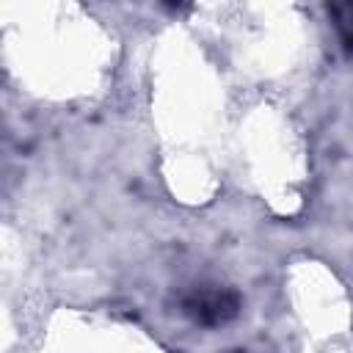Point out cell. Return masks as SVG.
Wrapping results in <instances>:
<instances>
[{"instance_id": "7a4b0ae2", "label": "cell", "mask_w": 353, "mask_h": 353, "mask_svg": "<svg viewBox=\"0 0 353 353\" xmlns=\"http://www.w3.org/2000/svg\"><path fill=\"white\" fill-rule=\"evenodd\" d=\"M328 17L334 22V30L339 36V44L347 55H353V3H331Z\"/></svg>"}, {"instance_id": "3957f363", "label": "cell", "mask_w": 353, "mask_h": 353, "mask_svg": "<svg viewBox=\"0 0 353 353\" xmlns=\"http://www.w3.org/2000/svg\"><path fill=\"white\" fill-rule=\"evenodd\" d=\"M229 353H245V350H229Z\"/></svg>"}, {"instance_id": "6da1fadb", "label": "cell", "mask_w": 353, "mask_h": 353, "mask_svg": "<svg viewBox=\"0 0 353 353\" xmlns=\"http://www.w3.org/2000/svg\"><path fill=\"white\" fill-rule=\"evenodd\" d=\"M240 292L223 284H193L179 295V312L201 328L226 325L240 314Z\"/></svg>"}]
</instances>
